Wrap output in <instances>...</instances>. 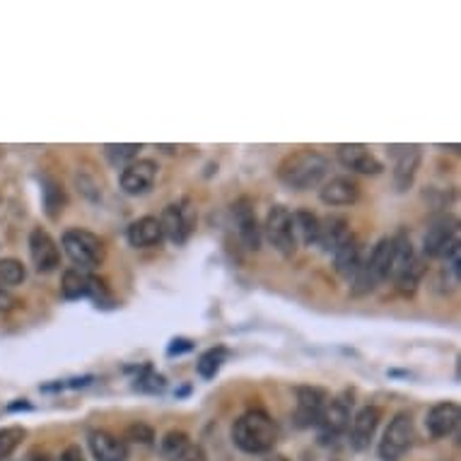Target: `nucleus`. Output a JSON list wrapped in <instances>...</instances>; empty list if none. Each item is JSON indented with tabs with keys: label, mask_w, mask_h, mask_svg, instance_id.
<instances>
[{
	"label": "nucleus",
	"mask_w": 461,
	"mask_h": 461,
	"mask_svg": "<svg viewBox=\"0 0 461 461\" xmlns=\"http://www.w3.org/2000/svg\"><path fill=\"white\" fill-rule=\"evenodd\" d=\"M350 237H353V232H350V225L346 218L329 215L327 220H319L317 244L324 249L327 254H336Z\"/></svg>",
	"instance_id": "a211bd4d"
},
{
	"label": "nucleus",
	"mask_w": 461,
	"mask_h": 461,
	"mask_svg": "<svg viewBox=\"0 0 461 461\" xmlns=\"http://www.w3.org/2000/svg\"><path fill=\"white\" fill-rule=\"evenodd\" d=\"M15 297H13V295H10V290H3V287H0V312H8V310H13V307H15Z\"/></svg>",
	"instance_id": "e433bc0d"
},
{
	"label": "nucleus",
	"mask_w": 461,
	"mask_h": 461,
	"mask_svg": "<svg viewBox=\"0 0 461 461\" xmlns=\"http://www.w3.org/2000/svg\"><path fill=\"white\" fill-rule=\"evenodd\" d=\"M61 244H64V252L68 254V259L82 270L97 269L107 259V247H104L102 239L97 237L95 232L82 230V227L65 230L64 237H61Z\"/></svg>",
	"instance_id": "20e7f679"
},
{
	"label": "nucleus",
	"mask_w": 461,
	"mask_h": 461,
	"mask_svg": "<svg viewBox=\"0 0 461 461\" xmlns=\"http://www.w3.org/2000/svg\"><path fill=\"white\" fill-rule=\"evenodd\" d=\"M141 148H143L141 143H112L104 145V155H107V159H109L112 165H116V167H126L133 159H138Z\"/></svg>",
	"instance_id": "bb28decb"
},
{
	"label": "nucleus",
	"mask_w": 461,
	"mask_h": 461,
	"mask_svg": "<svg viewBox=\"0 0 461 461\" xmlns=\"http://www.w3.org/2000/svg\"><path fill=\"white\" fill-rule=\"evenodd\" d=\"M88 442L97 461H128L126 442L112 435V432H107V430L90 432Z\"/></svg>",
	"instance_id": "aec40b11"
},
{
	"label": "nucleus",
	"mask_w": 461,
	"mask_h": 461,
	"mask_svg": "<svg viewBox=\"0 0 461 461\" xmlns=\"http://www.w3.org/2000/svg\"><path fill=\"white\" fill-rule=\"evenodd\" d=\"M58 461H85V457H82V449L78 445H71L61 452Z\"/></svg>",
	"instance_id": "f704fd0d"
},
{
	"label": "nucleus",
	"mask_w": 461,
	"mask_h": 461,
	"mask_svg": "<svg viewBox=\"0 0 461 461\" xmlns=\"http://www.w3.org/2000/svg\"><path fill=\"white\" fill-rule=\"evenodd\" d=\"M459 421H461L459 404H454V401H442V404H435L432 408H430L425 425H428V432L432 435V438L445 440L457 432Z\"/></svg>",
	"instance_id": "dca6fc26"
},
{
	"label": "nucleus",
	"mask_w": 461,
	"mask_h": 461,
	"mask_svg": "<svg viewBox=\"0 0 461 461\" xmlns=\"http://www.w3.org/2000/svg\"><path fill=\"white\" fill-rule=\"evenodd\" d=\"M126 239L131 247L148 249L158 247L159 242L165 239V235H162V225H159L155 215H143V218H138V220L128 225Z\"/></svg>",
	"instance_id": "6ab92c4d"
},
{
	"label": "nucleus",
	"mask_w": 461,
	"mask_h": 461,
	"mask_svg": "<svg viewBox=\"0 0 461 461\" xmlns=\"http://www.w3.org/2000/svg\"><path fill=\"white\" fill-rule=\"evenodd\" d=\"M266 461H290V459H287V457H283V454H270Z\"/></svg>",
	"instance_id": "58836bf2"
},
{
	"label": "nucleus",
	"mask_w": 461,
	"mask_h": 461,
	"mask_svg": "<svg viewBox=\"0 0 461 461\" xmlns=\"http://www.w3.org/2000/svg\"><path fill=\"white\" fill-rule=\"evenodd\" d=\"M380 421H382V408H377V406L360 408L358 414L350 418V445L355 447L358 452L367 449L370 442H372L374 432L380 428Z\"/></svg>",
	"instance_id": "2eb2a0df"
},
{
	"label": "nucleus",
	"mask_w": 461,
	"mask_h": 461,
	"mask_svg": "<svg viewBox=\"0 0 461 461\" xmlns=\"http://www.w3.org/2000/svg\"><path fill=\"white\" fill-rule=\"evenodd\" d=\"M415 440L414 418L411 414H397L389 421V428L384 430L382 442H380V459L382 461H401L406 452L411 449Z\"/></svg>",
	"instance_id": "39448f33"
},
{
	"label": "nucleus",
	"mask_w": 461,
	"mask_h": 461,
	"mask_svg": "<svg viewBox=\"0 0 461 461\" xmlns=\"http://www.w3.org/2000/svg\"><path fill=\"white\" fill-rule=\"evenodd\" d=\"M179 461H208V457L199 445H192L189 449H186V454H184Z\"/></svg>",
	"instance_id": "c9c22d12"
},
{
	"label": "nucleus",
	"mask_w": 461,
	"mask_h": 461,
	"mask_svg": "<svg viewBox=\"0 0 461 461\" xmlns=\"http://www.w3.org/2000/svg\"><path fill=\"white\" fill-rule=\"evenodd\" d=\"M27 461H51V457L47 452H32L27 457Z\"/></svg>",
	"instance_id": "4c0bfd02"
},
{
	"label": "nucleus",
	"mask_w": 461,
	"mask_h": 461,
	"mask_svg": "<svg viewBox=\"0 0 461 461\" xmlns=\"http://www.w3.org/2000/svg\"><path fill=\"white\" fill-rule=\"evenodd\" d=\"M88 286H90V273L88 270L71 266L64 270V278H61V295L65 300H80V297H88Z\"/></svg>",
	"instance_id": "5701e85b"
},
{
	"label": "nucleus",
	"mask_w": 461,
	"mask_h": 461,
	"mask_svg": "<svg viewBox=\"0 0 461 461\" xmlns=\"http://www.w3.org/2000/svg\"><path fill=\"white\" fill-rule=\"evenodd\" d=\"M232 218H235V225H237L239 239L242 244L249 249V252H259L261 249V225H259V218H256L254 203L247 196H242L232 203Z\"/></svg>",
	"instance_id": "f8f14e48"
},
{
	"label": "nucleus",
	"mask_w": 461,
	"mask_h": 461,
	"mask_svg": "<svg viewBox=\"0 0 461 461\" xmlns=\"http://www.w3.org/2000/svg\"><path fill=\"white\" fill-rule=\"evenodd\" d=\"M135 387L141 391H162L165 389V377L158 372H152L150 367H148V370L135 380Z\"/></svg>",
	"instance_id": "2f4dec72"
},
{
	"label": "nucleus",
	"mask_w": 461,
	"mask_h": 461,
	"mask_svg": "<svg viewBox=\"0 0 461 461\" xmlns=\"http://www.w3.org/2000/svg\"><path fill=\"white\" fill-rule=\"evenodd\" d=\"M193 442L182 430H169L165 438L159 440V454L165 461H179Z\"/></svg>",
	"instance_id": "b1692460"
},
{
	"label": "nucleus",
	"mask_w": 461,
	"mask_h": 461,
	"mask_svg": "<svg viewBox=\"0 0 461 461\" xmlns=\"http://www.w3.org/2000/svg\"><path fill=\"white\" fill-rule=\"evenodd\" d=\"M159 225H162V235L165 239H169L172 244H184L189 235L193 232V225H196V213L192 210V206L184 201V203H169L162 215L158 218Z\"/></svg>",
	"instance_id": "1a4fd4ad"
},
{
	"label": "nucleus",
	"mask_w": 461,
	"mask_h": 461,
	"mask_svg": "<svg viewBox=\"0 0 461 461\" xmlns=\"http://www.w3.org/2000/svg\"><path fill=\"white\" fill-rule=\"evenodd\" d=\"M297 404H295V421L300 428H317L319 418L329 404V394L321 387H297L295 389Z\"/></svg>",
	"instance_id": "9b49d317"
},
{
	"label": "nucleus",
	"mask_w": 461,
	"mask_h": 461,
	"mask_svg": "<svg viewBox=\"0 0 461 461\" xmlns=\"http://www.w3.org/2000/svg\"><path fill=\"white\" fill-rule=\"evenodd\" d=\"M334 266L343 278H355V273L363 266V247L355 237H350L334 254Z\"/></svg>",
	"instance_id": "4be33fe9"
},
{
	"label": "nucleus",
	"mask_w": 461,
	"mask_h": 461,
	"mask_svg": "<svg viewBox=\"0 0 461 461\" xmlns=\"http://www.w3.org/2000/svg\"><path fill=\"white\" fill-rule=\"evenodd\" d=\"M24 278H27V270H24L22 261H17V259H3L0 261V287L3 290L20 286Z\"/></svg>",
	"instance_id": "c85d7f7f"
},
{
	"label": "nucleus",
	"mask_w": 461,
	"mask_h": 461,
	"mask_svg": "<svg viewBox=\"0 0 461 461\" xmlns=\"http://www.w3.org/2000/svg\"><path fill=\"white\" fill-rule=\"evenodd\" d=\"M336 158H338V162H341L343 167L350 169V172H355V175L377 176L384 172L382 159L360 143L338 145V148H336Z\"/></svg>",
	"instance_id": "ddd939ff"
},
{
	"label": "nucleus",
	"mask_w": 461,
	"mask_h": 461,
	"mask_svg": "<svg viewBox=\"0 0 461 461\" xmlns=\"http://www.w3.org/2000/svg\"><path fill=\"white\" fill-rule=\"evenodd\" d=\"M293 223H295V237L297 242L303 239L304 244H317L319 237V218L312 210H297L293 213Z\"/></svg>",
	"instance_id": "a878e982"
},
{
	"label": "nucleus",
	"mask_w": 461,
	"mask_h": 461,
	"mask_svg": "<svg viewBox=\"0 0 461 461\" xmlns=\"http://www.w3.org/2000/svg\"><path fill=\"white\" fill-rule=\"evenodd\" d=\"M158 172L159 167L155 159H133L131 165L121 169V192L128 193V196H143L158 182Z\"/></svg>",
	"instance_id": "9d476101"
},
{
	"label": "nucleus",
	"mask_w": 461,
	"mask_h": 461,
	"mask_svg": "<svg viewBox=\"0 0 461 461\" xmlns=\"http://www.w3.org/2000/svg\"><path fill=\"white\" fill-rule=\"evenodd\" d=\"M24 435H27L24 428H17V425H10V428L0 430V461H8L10 454L22 445Z\"/></svg>",
	"instance_id": "c756f323"
},
{
	"label": "nucleus",
	"mask_w": 461,
	"mask_h": 461,
	"mask_svg": "<svg viewBox=\"0 0 461 461\" xmlns=\"http://www.w3.org/2000/svg\"><path fill=\"white\" fill-rule=\"evenodd\" d=\"M391 261H394V239H380L377 247L372 249V254L363 259V266L353 278V295L358 297V295L372 293L382 280L389 278Z\"/></svg>",
	"instance_id": "7ed1b4c3"
},
{
	"label": "nucleus",
	"mask_w": 461,
	"mask_h": 461,
	"mask_svg": "<svg viewBox=\"0 0 461 461\" xmlns=\"http://www.w3.org/2000/svg\"><path fill=\"white\" fill-rule=\"evenodd\" d=\"M41 186H44L41 193H44V208H47V215L51 218V220H56L58 215L65 210V203H68L64 186H61L58 182H54V179H44Z\"/></svg>",
	"instance_id": "393cba45"
},
{
	"label": "nucleus",
	"mask_w": 461,
	"mask_h": 461,
	"mask_svg": "<svg viewBox=\"0 0 461 461\" xmlns=\"http://www.w3.org/2000/svg\"><path fill=\"white\" fill-rule=\"evenodd\" d=\"M423 162V150L418 145H406L401 148L397 158V167H394V184H397L398 192H408L415 182V175L421 169Z\"/></svg>",
	"instance_id": "412c9836"
},
{
	"label": "nucleus",
	"mask_w": 461,
	"mask_h": 461,
	"mask_svg": "<svg viewBox=\"0 0 461 461\" xmlns=\"http://www.w3.org/2000/svg\"><path fill=\"white\" fill-rule=\"evenodd\" d=\"M128 440H133L138 445H155V430L150 425H145V423H133L131 428H128Z\"/></svg>",
	"instance_id": "473e14b6"
},
{
	"label": "nucleus",
	"mask_w": 461,
	"mask_h": 461,
	"mask_svg": "<svg viewBox=\"0 0 461 461\" xmlns=\"http://www.w3.org/2000/svg\"><path fill=\"white\" fill-rule=\"evenodd\" d=\"M189 350H193V343L189 338H175L169 343L167 353L169 355H182V353H189Z\"/></svg>",
	"instance_id": "72a5a7b5"
},
{
	"label": "nucleus",
	"mask_w": 461,
	"mask_h": 461,
	"mask_svg": "<svg viewBox=\"0 0 461 461\" xmlns=\"http://www.w3.org/2000/svg\"><path fill=\"white\" fill-rule=\"evenodd\" d=\"M225 360H227V350L225 348L206 350L199 358V363H196V372H199L203 380H213L215 374L220 372V367H223Z\"/></svg>",
	"instance_id": "cd10ccee"
},
{
	"label": "nucleus",
	"mask_w": 461,
	"mask_h": 461,
	"mask_svg": "<svg viewBox=\"0 0 461 461\" xmlns=\"http://www.w3.org/2000/svg\"><path fill=\"white\" fill-rule=\"evenodd\" d=\"M350 418H353V394L350 391H343L336 398H331L324 408V414L319 418V438L324 442H334L348 430Z\"/></svg>",
	"instance_id": "0eeeda50"
},
{
	"label": "nucleus",
	"mask_w": 461,
	"mask_h": 461,
	"mask_svg": "<svg viewBox=\"0 0 461 461\" xmlns=\"http://www.w3.org/2000/svg\"><path fill=\"white\" fill-rule=\"evenodd\" d=\"M454 247H459V223L452 215H440L430 225L425 235V256L432 259H447Z\"/></svg>",
	"instance_id": "6e6552de"
},
{
	"label": "nucleus",
	"mask_w": 461,
	"mask_h": 461,
	"mask_svg": "<svg viewBox=\"0 0 461 461\" xmlns=\"http://www.w3.org/2000/svg\"><path fill=\"white\" fill-rule=\"evenodd\" d=\"M261 232H266V239L270 242V247L276 249L278 254L293 256L297 252V237H295V223L293 210H287L286 206H273L266 215Z\"/></svg>",
	"instance_id": "423d86ee"
},
{
	"label": "nucleus",
	"mask_w": 461,
	"mask_h": 461,
	"mask_svg": "<svg viewBox=\"0 0 461 461\" xmlns=\"http://www.w3.org/2000/svg\"><path fill=\"white\" fill-rule=\"evenodd\" d=\"M278 425L266 411H247L235 421L232 440L235 445L247 454H266L278 442Z\"/></svg>",
	"instance_id": "f257e3e1"
},
{
	"label": "nucleus",
	"mask_w": 461,
	"mask_h": 461,
	"mask_svg": "<svg viewBox=\"0 0 461 461\" xmlns=\"http://www.w3.org/2000/svg\"><path fill=\"white\" fill-rule=\"evenodd\" d=\"M30 256L39 273H51L61 266V249L44 227H34L30 232Z\"/></svg>",
	"instance_id": "4468645a"
},
{
	"label": "nucleus",
	"mask_w": 461,
	"mask_h": 461,
	"mask_svg": "<svg viewBox=\"0 0 461 461\" xmlns=\"http://www.w3.org/2000/svg\"><path fill=\"white\" fill-rule=\"evenodd\" d=\"M319 199L331 208L353 206L360 199V186L350 176H334L319 189Z\"/></svg>",
	"instance_id": "f3484780"
},
{
	"label": "nucleus",
	"mask_w": 461,
	"mask_h": 461,
	"mask_svg": "<svg viewBox=\"0 0 461 461\" xmlns=\"http://www.w3.org/2000/svg\"><path fill=\"white\" fill-rule=\"evenodd\" d=\"M88 297L90 300H95L97 307H109V304H114V295L112 290H109V286H107L102 278L92 276V273H90Z\"/></svg>",
	"instance_id": "7c9ffc66"
},
{
	"label": "nucleus",
	"mask_w": 461,
	"mask_h": 461,
	"mask_svg": "<svg viewBox=\"0 0 461 461\" xmlns=\"http://www.w3.org/2000/svg\"><path fill=\"white\" fill-rule=\"evenodd\" d=\"M329 172V159L317 150H297L278 165V179L287 189H314Z\"/></svg>",
	"instance_id": "f03ea898"
}]
</instances>
